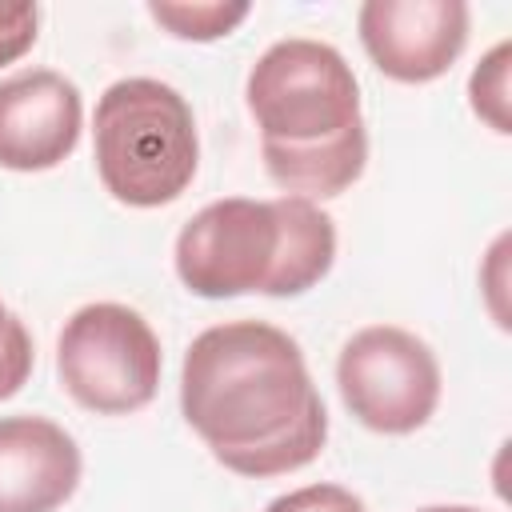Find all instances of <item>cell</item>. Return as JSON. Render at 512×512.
Instances as JSON below:
<instances>
[{"instance_id": "cell-1", "label": "cell", "mask_w": 512, "mask_h": 512, "mask_svg": "<svg viewBox=\"0 0 512 512\" xmlns=\"http://www.w3.org/2000/svg\"><path fill=\"white\" fill-rule=\"evenodd\" d=\"M180 412L228 472L252 480L312 464L328 440L300 344L264 320L212 324L188 344Z\"/></svg>"}, {"instance_id": "cell-2", "label": "cell", "mask_w": 512, "mask_h": 512, "mask_svg": "<svg viewBox=\"0 0 512 512\" xmlns=\"http://www.w3.org/2000/svg\"><path fill=\"white\" fill-rule=\"evenodd\" d=\"M260 156L284 196L328 200L368 164V128L352 64L324 40L288 36L260 52L244 84Z\"/></svg>"}, {"instance_id": "cell-3", "label": "cell", "mask_w": 512, "mask_h": 512, "mask_svg": "<svg viewBox=\"0 0 512 512\" xmlns=\"http://www.w3.org/2000/svg\"><path fill=\"white\" fill-rule=\"evenodd\" d=\"M336 260L332 216L304 196H228L204 204L176 236V276L192 296H300Z\"/></svg>"}, {"instance_id": "cell-4", "label": "cell", "mask_w": 512, "mask_h": 512, "mask_svg": "<svg viewBox=\"0 0 512 512\" xmlns=\"http://www.w3.org/2000/svg\"><path fill=\"white\" fill-rule=\"evenodd\" d=\"M92 156L112 200L128 208L172 204L200 164L196 116L172 84L124 76L96 100Z\"/></svg>"}, {"instance_id": "cell-5", "label": "cell", "mask_w": 512, "mask_h": 512, "mask_svg": "<svg viewBox=\"0 0 512 512\" xmlns=\"http://www.w3.org/2000/svg\"><path fill=\"white\" fill-rule=\"evenodd\" d=\"M160 340L128 304L76 308L56 340V372L64 392L96 416H128L152 404L160 388Z\"/></svg>"}, {"instance_id": "cell-6", "label": "cell", "mask_w": 512, "mask_h": 512, "mask_svg": "<svg viewBox=\"0 0 512 512\" xmlns=\"http://www.w3.org/2000/svg\"><path fill=\"white\" fill-rule=\"evenodd\" d=\"M440 360L408 328L368 324L336 360V388L344 408L372 432L408 436L424 428L440 404Z\"/></svg>"}, {"instance_id": "cell-7", "label": "cell", "mask_w": 512, "mask_h": 512, "mask_svg": "<svg viewBox=\"0 0 512 512\" xmlns=\"http://www.w3.org/2000/svg\"><path fill=\"white\" fill-rule=\"evenodd\" d=\"M468 24L464 0H368L356 16L368 60L400 84L440 80L460 60Z\"/></svg>"}, {"instance_id": "cell-8", "label": "cell", "mask_w": 512, "mask_h": 512, "mask_svg": "<svg viewBox=\"0 0 512 512\" xmlns=\"http://www.w3.org/2000/svg\"><path fill=\"white\" fill-rule=\"evenodd\" d=\"M80 128L84 100L68 76L28 68L0 80V168L48 172L76 152Z\"/></svg>"}, {"instance_id": "cell-9", "label": "cell", "mask_w": 512, "mask_h": 512, "mask_svg": "<svg viewBox=\"0 0 512 512\" xmlns=\"http://www.w3.org/2000/svg\"><path fill=\"white\" fill-rule=\"evenodd\" d=\"M80 472V448L56 420L0 416V512H56Z\"/></svg>"}, {"instance_id": "cell-10", "label": "cell", "mask_w": 512, "mask_h": 512, "mask_svg": "<svg viewBox=\"0 0 512 512\" xmlns=\"http://www.w3.org/2000/svg\"><path fill=\"white\" fill-rule=\"evenodd\" d=\"M152 20L164 24L176 40H220L228 32H236L252 4L244 0H204V4H180V0H152L148 4Z\"/></svg>"}, {"instance_id": "cell-11", "label": "cell", "mask_w": 512, "mask_h": 512, "mask_svg": "<svg viewBox=\"0 0 512 512\" xmlns=\"http://www.w3.org/2000/svg\"><path fill=\"white\" fill-rule=\"evenodd\" d=\"M508 68H512V44L500 40L468 76V100L472 112L500 136L512 132V116H508Z\"/></svg>"}, {"instance_id": "cell-12", "label": "cell", "mask_w": 512, "mask_h": 512, "mask_svg": "<svg viewBox=\"0 0 512 512\" xmlns=\"http://www.w3.org/2000/svg\"><path fill=\"white\" fill-rule=\"evenodd\" d=\"M32 336L24 320L0 300V400L16 396L24 380L32 376Z\"/></svg>"}, {"instance_id": "cell-13", "label": "cell", "mask_w": 512, "mask_h": 512, "mask_svg": "<svg viewBox=\"0 0 512 512\" xmlns=\"http://www.w3.org/2000/svg\"><path fill=\"white\" fill-rule=\"evenodd\" d=\"M264 512H364V500L344 484H304L276 496Z\"/></svg>"}, {"instance_id": "cell-14", "label": "cell", "mask_w": 512, "mask_h": 512, "mask_svg": "<svg viewBox=\"0 0 512 512\" xmlns=\"http://www.w3.org/2000/svg\"><path fill=\"white\" fill-rule=\"evenodd\" d=\"M40 28V8L36 4H0V68L16 64L32 44Z\"/></svg>"}, {"instance_id": "cell-15", "label": "cell", "mask_w": 512, "mask_h": 512, "mask_svg": "<svg viewBox=\"0 0 512 512\" xmlns=\"http://www.w3.org/2000/svg\"><path fill=\"white\" fill-rule=\"evenodd\" d=\"M416 512H480V508H468V504H432V508H416Z\"/></svg>"}]
</instances>
